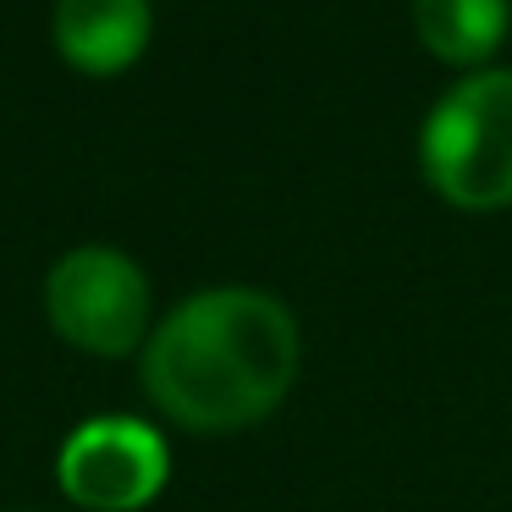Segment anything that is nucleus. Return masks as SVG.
<instances>
[{"label": "nucleus", "instance_id": "nucleus-1", "mask_svg": "<svg viewBox=\"0 0 512 512\" xmlns=\"http://www.w3.org/2000/svg\"><path fill=\"white\" fill-rule=\"evenodd\" d=\"M298 320L254 287H210L177 303L144 342V391L171 424L232 435L270 419L298 380Z\"/></svg>", "mask_w": 512, "mask_h": 512}, {"label": "nucleus", "instance_id": "nucleus-2", "mask_svg": "<svg viewBox=\"0 0 512 512\" xmlns=\"http://www.w3.org/2000/svg\"><path fill=\"white\" fill-rule=\"evenodd\" d=\"M419 171L452 210H512V67H479L419 127Z\"/></svg>", "mask_w": 512, "mask_h": 512}, {"label": "nucleus", "instance_id": "nucleus-3", "mask_svg": "<svg viewBox=\"0 0 512 512\" xmlns=\"http://www.w3.org/2000/svg\"><path fill=\"white\" fill-rule=\"evenodd\" d=\"M45 314L61 342L94 358H122L149 342V281L116 248H72L45 276Z\"/></svg>", "mask_w": 512, "mask_h": 512}, {"label": "nucleus", "instance_id": "nucleus-4", "mask_svg": "<svg viewBox=\"0 0 512 512\" xmlns=\"http://www.w3.org/2000/svg\"><path fill=\"white\" fill-rule=\"evenodd\" d=\"M171 452L144 419H89L61 441L56 479L89 512H138L166 490Z\"/></svg>", "mask_w": 512, "mask_h": 512}, {"label": "nucleus", "instance_id": "nucleus-5", "mask_svg": "<svg viewBox=\"0 0 512 512\" xmlns=\"http://www.w3.org/2000/svg\"><path fill=\"white\" fill-rule=\"evenodd\" d=\"M56 50L83 78H116L149 50V0H56Z\"/></svg>", "mask_w": 512, "mask_h": 512}, {"label": "nucleus", "instance_id": "nucleus-6", "mask_svg": "<svg viewBox=\"0 0 512 512\" xmlns=\"http://www.w3.org/2000/svg\"><path fill=\"white\" fill-rule=\"evenodd\" d=\"M419 45L446 67L479 72L512 28V0H413Z\"/></svg>", "mask_w": 512, "mask_h": 512}]
</instances>
